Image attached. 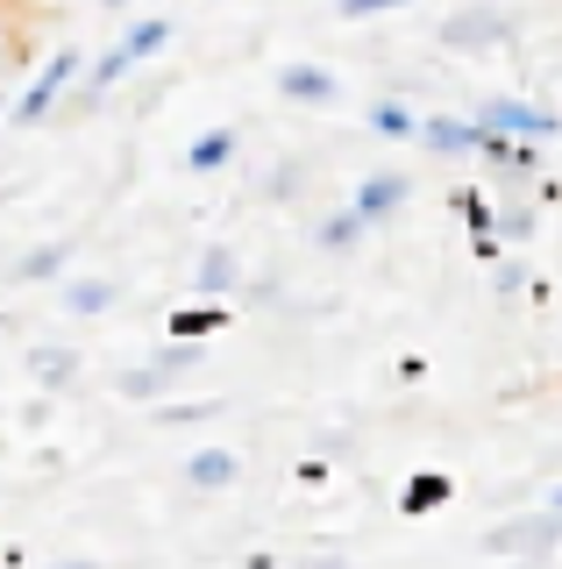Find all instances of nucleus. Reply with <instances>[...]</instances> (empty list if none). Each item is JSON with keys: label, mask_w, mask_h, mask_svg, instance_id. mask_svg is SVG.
<instances>
[{"label": "nucleus", "mask_w": 562, "mask_h": 569, "mask_svg": "<svg viewBox=\"0 0 562 569\" xmlns=\"http://www.w3.org/2000/svg\"><path fill=\"white\" fill-rule=\"evenodd\" d=\"M29 8H72V0H29Z\"/></svg>", "instance_id": "32"}, {"label": "nucleus", "mask_w": 562, "mask_h": 569, "mask_svg": "<svg viewBox=\"0 0 562 569\" xmlns=\"http://www.w3.org/2000/svg\"><path fill=\"white\" fill-rule=\"evenodd\" d=\"M491 284H499V299H513V292H526V271H520V263H499V278H491Z\"/></svg>", "instance_id": "27"}, {"label": "nucleus", "mask_w": 562, "mask_h": 569, "mask_svg": "<svg viewBox=\"0 0 562 569\" xmlns=\"http://www.w3.org/2000/svg\"><path fill=\"white\" fill-rule=\"evenodd\" d=\"M328 477H335V462H328V456H307L300 462V485H328Z\"/></svg>", "instance_id": "28"}, {"label": "nucleus", "mask_w": 562, "mask_h": 569, "mask_svg": "<svg viewBox=\"0 0 562 569\" xmlns=\"http://www.w3.org/2000/svg\"><path fill=\"white\" fill-rule=\"evenodd\" d=\"M79 71H86V50L79 43H58V50H50V64H37V79L8 100V121H14V129H43V121L64 107V93L79 86Z\"/></svg>", "instance_id": "2"}, {"label": "nucleus", "mask_w": 562, "mask_h": 569, "mask_svg": "<svg viewBox=\"0 0 562 569\" xmlns=\"http://www.w3.org/2000/svg\"><path fill=\"white\" fill-rule=\"evenodd\" d=\"M363 129H371V136H384V142H413V136H420V114H413L407 100H371Z\"/></svg>", "instance_id": "22"}, {"label": "nucleus", "mask_w": 562, "mask_h": 569, "mask_svg": "<svg viewBox=\"0 0 562 569\" xmlns=\"http://www.w3.org/2000/svg\"><path fill=\"white\" fill-rule=\"evenodd\" d=\"M413 0H335V22H378V14H399Z\"/></svg>", "instance_id": "24"}, {"label": "nucleus", "mask_w": 562, "mask_h": 569, "mask_svg": "<svg viewBox=\"0 0 562 569\" xmlns=\"http://www.w3.org/2000/svg\"><path fill=\"white\" fill-rule=\"evenodd\" d=\"M179 477H185V491H228L242 477V456L235 449H221V441H207V449H192L179 462Z\"/></svg>", "instance_id": "12"}, {"label": "nucleus", "mask_w": 562, "mask_h": 569, "mask_svg": "<svg viewBox=\"0 0 562 569\" xmlns=\"http://www.w3.org/2000/svg\"><path fill=\"white\" fill-rule=\"evenodd\" d=\"M478 548L491 562H549L555 548H562V512L555 506H541V512H513V520H499V527H484L478 533Z\"/></svg>", "instance_id": "3"}, {"label": "nucleus", "mask_w": 562, "mask_h": 569, "mask_svg": "<svg viewBox=\"0 0 562 569\" xmlns=\"http://www.w3.org/2000/svg\"><path fill=\"white\" fill-rule=\"evenodd\" d=\"M192 292H200V299L242 292V249L235 242H207L200 257H192Z\"/></svg>", "instance_id": "11"}, {"label": "nucleus", "mask_w": 562, "mask_h": 569, "mask_svg": "<svg viewBox=\"0 0 562 569\" xmlns=\"http://www.w3.org/2000/svg\"><path fill=\"white\" fill-rule=\"evenodd\" d=\"M541 506H555V512H562V485H555V491H549V498H541Z\"/></svg>", "instance_id": "31"}, {"label": "nucleus", "mask_w": 562, "mask_h": 569, "mask_svg": "<svg viewBox=\"0 0 562 569\" xmlns=\"http://www.w3.org/2000/svg\"><path fill=\"white\" fill-rule=\"evenodd\" d=\"M228 328V299H207V307H179L164 313V335H185V342H207V335Z\"/></svg>", "instance_id": "20"}, {"label": "nucleus", "mask_w": 562, "mask_h": 569, "mask_svg": "<svg viewBox=\"0 0 562 569\" xmlns=\"http://www.w3.org/2000/svg\"><path fill=\"white\" fill-rule=\"evenodd\" d=\"M22 64V43H14V29H8V14H0V86H8V71Z\"/></svg>", "instance_id": "26"}, {"label": "nucleus", "mask_w": 562, "mask_h": 569, "mask_svg": "<svg viewBox=\"0 0 562 569\" xmlns=\"http://www.w3.org/2000/svg\"><path fill=\"white\" fill-rule=\"evenodd\" d=\"M455 498V485H449V470H413L407 477V491H399V512H407V520H428L434 506H449Z\"/></svg>", "instance_id": "17"}, {"label": "nucleus", "mask_w": 562, "mask_h": 569, "mask_svg": "<svg viewBox=\"0 0 562 569\" xmlns=\"http://www.w3.org/2000/svg\"><path fill=\"white\" fill-rule=\"evenodd\" d=\"M79 370H86V356L72 342H37V349H29V378H37L43 391H72Z\"/></svg>", "instance_id": "15"}, {"label": "nucleus", "mask_w": 562, "mask_h": 569, "mask_svg": "<svg viewBox=\"0 0 562 569\" xmlns=\"http://www.w3.org/2000/svg\"><path fill=\"white\" fill-rule=\"evenodd\" d=\"M413 142H428L434 157H455V164H478L484 129H478V114H420V136Z\"/></svg>", "instance_id": "9"}, {"label": "nucleus", "mask_w": 562, "mask_h": 569, "mask_svg": "<svg viewBox=\"0 0 562 569\" xmlns=\"http://www.w3.org/2000/svg\"><path fill=\"white\" fill-rule=\"evenodd\" d=\"M64 271H72V242H37L8 263V284H58Z\"/></svg>", "instance_id": "14"}, {"label": "nucleus", "mask_w": 562, "mask_h": 569, "mask_svg": "<svg viewBox=\"0 0 562 569\" xmlns=\"http://www.w3.org/2000/svg\"><path fill=\"white\" fill-rule=\"evenodd\" d=\"M455 207H463V221H470V236H491V200H484V192H455Z\"/></svg>", "instance_id": "25"}, {"label": "nucleus", "mask_w": 562, "mask_h": 569, "mask_svg": "<svg viewBox=\"0 0 562 569\" xmlns=\"http://www.w3.org/2000/svg\"><path fill=\"white\" fill-rule=\"evenodd\" d=\"M100 8H108V14H129V8H136V0H100Z\"/></svg>", "instance_id": "30"}, {"label": "nucleus", "mask_w": 562, "mask_h": 569, "mask_svg": "<svg viewBox=\"0 0 562 569\" xmlns=\"http://www.w3.org/2000/svg\"><path fill=\"white\" fill-rule=\"evenodd\" d=\"M58 569H108V562H93V556H72V562H58Z\"/></svg>", "instance_id": "29"}, {"label": "nucleus", "mask_w": 562, "mask_h": 569, "mask_svg": "<svg viewBox=\"0 0 562 569\" xmlns=\"http://www.w3.org/2000/svg\"><path fill=\"white\" fill-rule=\"evenodd\" d=\"M300 192H307V157H278V164H263V178H257V200L292 207Z\"/></svg>", "instance_id": "18"}, {"label": "nucleus", "mask_w": 562, "mask_h": 569, "mask_svg": "<svg viewBox=\"0 0 562 569\" xmlns=\"http://www.w3.org/2000/svg\"><path fill=\"white\" fill-rule=\"evenodd\" d=\"M58 307L72 313V320H108L121 307V284L100 278V271H64L58 278Z\"/></svg>", "instance_id": "8"}, {"label": "nucleus", "mask_w": 562, "mask_h": 569, "mask_svg": "<svg viewBox=\"0 0 562 569\" xmlns=\"http://www.w3.org/2000/svg\"><path fill=\"white\" fill-rule=\"evenodd\" d=\"M513 569H534V562H513Z\"/></svg>", "instance_id": "33"}, {"label": "nucleus", "mask_w": 562, "mask_h": 569, "mask_svg": "<svg viewBox=\"0 0 562 569\" xmlns=\"http://www.w3.org/2000/svg\"><path fill=\"white\" fill-rule=\"evenodd\" d=\"M478 164H484L491 178H499V192H526V186H534V171H541V142L484 129V142H478Z\"/></svg>", "instance_id": "5"}, {"label": "nucleus", "mask_w": 562, "mask_h": 569, "mask_svg": "<svg viewBox=\"0 0 562 569\" xmlns=\"http://www.w3.org/2000/svg\"><path fill=\"white\" fill-rule=\"evenodd\" d=\"M278 100H285V107H335L342 79L321 58H285V64H278Z\"/></svg>", "instance_id": "7"}, {"label": "nucleus", "mask_w": 562, "mask_h": 569, "mask_svg": "<svg viewBox=\"0 0 562 569\" xmlns=\"http://www.w3.org/2000/svg\"><path fill=\"white\" fill-rule=\"evenodd\" d=\"M143 363L157 370V378L164 385H179V378H192V370H207V342H185V335H164V342H157Z\"/></svg>", "instance_id": "16"}, {"label": "nucleus", "mask_w": 562, "mask_h": 569, "mask_svg": "<svg viewBox=\"0 0 562 569\" xmlns=\"http://www.w3.org/2000/svg\"><path fill=\"white\" fill-rule=\"evenodd\" d=\"M114 391H121V399H136V406H157V399H171V385L157 378L150 363H129V370H114Z\"/></svg>", "instance_id": "23"}, {"label": "nucleus", "mask_w": 562, "mask_h": 569, "mask_svg": "<svg viewBox=\"0 0 562 569\" xmlns=\"http://www.w3.org/2000/svg\"><path fill=\"white\" fill-rule=\"evenodd\" d=\"M534 221H541V207L526 192H513V200L499 192V207H491V236L499 242H534Z\"/></svg>", "instance_id": "19"}, {"label": "nucleus", "mask_w": 562, "mask_h": 569, "mask_svg": "<svg viewBox=\"0 0 562 569\" xmlns=\"http://www.w3.org/2000/svg\"><path fill=\"white\" fill-rule=\"evenodd\" d=\"M235 157H242V129H235V121H214V129H200V136L185 142V171H192V178L235 171Z\"/></svg>", "instance_id": "10"}, {"label": "nucleus", "mask_w": 562, "mask_h": 569, "mask_svg": "<svg viewBox=\"0 0 562 569\" xmlns=\"http://www.w3.org/2000/svg\"><path fill=\"white\" fill-rule=\"evenodd\" d=\"M171 36H179V22H171V14H143V22H129V36H121V50H129L136 64H150L157 50H171Z\"/></svg>", "instance_id": "21"}, {"label": "nucleus", "mask_w": 562, "mask_h": 569, "mask_svg": "<svg viewBox=\"0 0 562 569\" xmlns=\"http://www.w3.org/2000/svg\"><path fill=\"white\" fill-rule=\"evenodd\" d=\"M371 242V221H363L357 207H335V213H321V221H313V249H321V257H357V249Z\"/></svg>", "instance_id": "13"}, {"label": "nucleus", "mask_w": 562, "mask_h": 569, "mask_svg": "<svg viewBox=\"0 0 562 569\" xmlns=\"http://www.w3.org/2000/svg\"><path fill=\"white\" fill-rule=\"evenodd\" d=\"M442 50L449 58H491V50H513V36H520V22L499 8V0H463V8H449L442 14Z\"/></svg>", "instance_id": "1"}, {"label": "nucleus", "mask_w": 562, "mask_h": 569, "mask_svg": "<svg viewBox=\"0 0 562 569\" xmlns=\"http://www.w3.org/2000/svg\"><path fill=\"white\" fill-rule=\"evenodd\" d=\"M478 129H499V136H526V142H555L562 136V114L541 100H520V93H499L478 107Z\"/></svg>", "instance_id": "4"}, {"label": "nucleus", "mask_w": 562, "mask_h": 569, "mask_svg": "<svg viewBox=\"0 0 562 569\" xmlns=\"http://www.w3.org/2000/svg\"><path fill=\"white\" fill-rule=\"evenodd\" d=\"M407 200H413V171H399V164H378V171H363L357 186H349V207H357L371 228H392V213Z\"/></svg>", "instance_id": "6"}]
</instances>
